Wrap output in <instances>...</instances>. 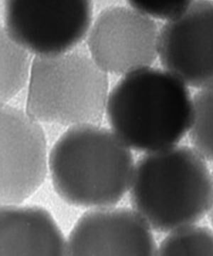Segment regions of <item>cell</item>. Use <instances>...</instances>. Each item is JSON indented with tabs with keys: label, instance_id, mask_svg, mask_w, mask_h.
Segmentation results:
<instances>
[{
	"label": "cell",
	"instance_id": "1",
	"mask_svg": "<svg viewBox=\"0 0 213 256\" xmlns=\"http://www.w3.org/2000/svg\"><path fill=\"white\" fill-rule=\"evenodd\" d=\"M107 101L112 130L135 150L152 152L172 148L191 128L194 104L189 89L160 69L127 74Z\"/></svg>",
	"mask_w": 213,
	"mask_h": 256
},
{
	"label": "cell",
	"instance_id": "2",
	"mask_svg": "<svg viewBox=\"0 0 213 256\" xmlns=\"http://www.w3.org/2000/svg\"><path fill=\"white\" fill-rule=\"evenodd\" d=\"M53 188L69 204L108 207L130 190L135 165L116 134L93 124L73 126L58 140L49 158Z\"/></svg>",
	"mask_w": 213,
	"mask_h": 256
},
{
	"label": "cell",
	"instance_id": "3",
	"mask_svg": "<svg viewBox=\"0 0 213 256\" xmlns=\"http://www.w3.org/2000/svg\"><path fill=\"white\" fill-rule=\"evenodd\" d=\"M131 201L158 232L194 225L209 213L213 174L196 150L174 146L141 158L134 171Z\"/></svg>",
	"mask_w": 213,
	"mask_h": 256
},
{
	"label": "cell",
	"instance_id": "4",
	"mask_svg": "<svg viewBox=\"0 0 213 256\" xmlns=\"http://www.w3.org/2000/svg\"><path fill=\"white\" fill-rule=\"evenodd\" d=\"M107 74L85 46L33 60L26 114L41 122L63 126L102 120L107 105Z\"/></svg>",
	"mask_w": 213,
	"mask_h": 256
},
{
	"label": "cell",
	"instance_id": "5",
	"mask_svg": "<svg viewBox=\"0 0 213 256\" xmlns=\"http://www.w3.org/2000/svg\"><path fill=\"white\" fill-rule=\"evenodd\" d=\"M4 28L9 36L37 56H52L76 48L93 18L87 0H9L4 4Z\"/></svg>",
	"mask_w": 213,
	"mask_h": 256
},
{
	"label": "cell",
	"instance_id": "6",
	"mask_svg": "<svg viewBox=\"0 0 213 256\" xmlns=\"http://www.w3.org/2000/svg\"><path fill=\"white\" fill-rule=\"evenodd\" d=\"M159 38L157 24L147 15L132 8L111 6L90 30L89 52L105 73L129 74L154 63Z\"/></svg>",
	"mask_w": 213,
	"mask_h": 256
},
{
	"label": "cell",
	"instance_id": "7",
	"mask_svg": "<svg viewBox=\"0 0 213 256\" xmlns=\"http://www.w3.org/2000/svg\"><path fill=\"white\" fill-rule=\"evenodd\" d=\"M1 130V201L21 203L33 194L47 173L46 141L38 121L11 106L2 105Z\"/></svg>",
	"mask_w": 213,
	"mask_h": 256
},
{
	"label": "cell",
	"instance_id": "8",
	"mask_svg": "<svg viewBox=\"0 0 213 256\" xmlns=\"http://www.w3.org/2000/svg\"><path fill=\"white\" fill-rule=\"evenodd\" d=\"M164 68L189 86H213V1H191L159 32Z\"/></svg>",
	"mask_w": 213,
	"mask_h": 256
},
{
	"label": "cell",
	"instance_id": "9",
	"mask_svg": "<svg viewBox=\"0 0 213 256\" xmlns=\"http://www.w3.org/2000/svg\"><path fill=\"white\" fill-rule=\"evenodd\" d=\"M72 256H152L157 252L151 227L138 212L100 208L78 220L67 242Z\"/></svg>",
	"mask_w": 213,
	"mask_h": 256
},
{
	"label": "cell",
	"instance_id": "10",
	"mask_svg": "<svg viewBox=\"0 0 213 256\" xmlns=\"http://www.w3.org/2000/svg\"><path fill=\"white\" fill-rule=\"evenodd\" d=\"M67 242L51 215L37 206L4 205L0 214V255L63 256Z\"/></svg>",
	"mask_w": 213,
	"mask_h": 256
},
{
	"label": "cell",
	"instance_id": "11",
	"mask_svg": "<svg viewBox=\"0 0 213 256\" xmlns=\"http://www.w3.org/2000/svg\"><path fill=\"white\" fill-rule=\"evenodd\" d=\"M31 64V56L9 36L1 32V101L6 104L24 86Z\"/></svg>",
	"mask_w": 213,
	"mask_h": 256
},
{
	"label": "cell",
	"instance_id": "12",
	"mask_svg": "<svg viewBox=\"0 0 213 256\" xmlns=\"http://www.w3.org/2000/svg\"><path fill=\"white\" fill-rule=\"evenodd\" d=\"M161 256H213V232L190 225L177 229L163 240Z\"/></svg>",
	"mask_w": 213,
	"mask_h": 256
},
{
	"label": "cell",
	"instance_id": "13",
	"mask_svg": "<svg viewBox=\"0 0 213 256\" xmlns=\"http://www.w3.org/2000/svg\"><path fill=\"white\" fill-rule=\"evenodd\" d=\"M193 104L191 142L203 158L213 161V86L198 92Z\"/></svg>",
	"mask_w": 213,
	"mask_h": 256
},
{
	"label": "cell",
	"instance_id": "14",
	"mask_svg": "<svg viewBox=\"0 0 213 256\" xmlns=\"http://www.w3.org/2000/svg\"><path fill=\"white\" fill-rule=\"evenodd\" d=\"M191 1H162V0H132L129 2L131 8L149 18L170 20L185 11Z\"/></svg>",
	"mask_w": 213,
	"mask_h": 256
},
{
	"label": "cell",
	"instance_id": "15",
	"mask_svg": "<svg viewBox=\"0 0 213 256\" xmlns=\"http://www.w3.org/2000/svg\"><path fill=\"white\" fill-rule=\"evenodd\" d=\"M209 217H210V220H211V223L212 224L213 227V202H212V205H211V210H210L209 212Z\"/></svg>",
	"mask_w": 213,
	"mask_h": 256
}]
</instances>
